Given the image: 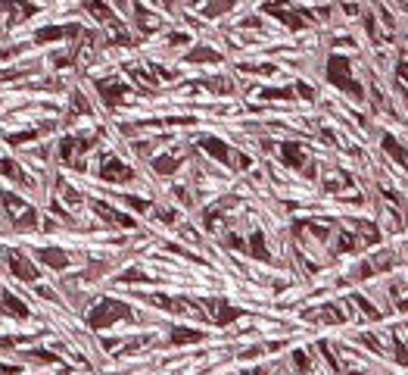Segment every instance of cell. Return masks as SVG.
I'll return each mask as SVG.
<instances>
[{
    "label": "cell",
    "mask_w": 408,
    "mask_h": 375,
    "mask_svg": "<svg viewBox=\"0 0 408 375\" xmlns=\"http://www.w3.org/2000/svg\"><path fill=\"white\" fill-rule=\"evenodd\" d=\"M328 79H331V85L343 88L346 94L361 97V85L352 79V63L346 57H331V63H328Z\"/></svg>",
    "instance_id": "obj_1"
},
{
    "label": "cell",
    "mask_w": 408,
    "mask_h": 375,
    "mask_svg": "<svg viewBox=\"0 0 408 375\" xmlns=\"http://www.w3.org/2000/svg\"><path fill=\"white\" fill-rule=\"evenodd\" d=\"M118 319H131V307L118 304V300H103V304L88 316V322H91L94 328H109V325L118 322Z\"/></svg>",
    "instance_id": "obj_2"
},
{
    "label": "cell",
    "mask_w": 408,
    "mask_h": 375,
    "mask_svg": "<svg viewBox=\"0 0 408 375\" xmlns=\"http://www.w3.org/2000/svg\"><path fill=\"white\" fill-rule=\"evenodd\" d=\"M199 147L206 150V154L218 157L221 163H231V147H228L225 141H218V138H199Z\"/></svg>",
    "instance_id": "obj_3"
},
{
    "label": "cell",
    "mask_w": 408,
    "mask_h": 375,
    "mask_svg": "<svg viewBox=\"0 0 408 375\" xmlns=\"http://www.w3.org/2000/svg\"><path fill=\"white\" fill-rule=\"evenodd\" d=\"M103 178L106 181H131L134 172L128 166H121L118 160H109V163H103Z\"/></svg>",
    "instance_id": "obj_4"
},
{
    "label": "cell",
    "mask_w": 408,
    "mask_h": 375,
    "mask_svg": "<svg viewBox=\"0 0 408 375\" xmlns=\"http://www.w3.org/2000/svg\"><path fill=\"white\" fill-rule=\"evenodd\" d=\"M280 157L287 160V166H293V169H299L305 163V154H302V147L296 141H283L280 144Z\"/></svg>",
    "instance_id": "obj_5"
},
{
    "label": "cell",
    "mask_w": 408,
    "mask_h": 375,
    "mask_svg": "<svg viewBox=\"0 0 408 375\" xmlns=\"http://www.w3.org/2000/svg\"><path fill=\"white\" fill-rule=\"evenodd\" d=\"M91 147V138H75V141H63V160L69 163V166H78V160H75V154H81V150H88Z\"/></svg>",
    "instance_id": "obj_6"
},
{
    "label": "cell",
    "mask_w": 408,
    "mask_h": 375,
    "mask_svg": "<svg viewBox=\"0 0 408 375\" xmlns=\"http://www.w3.org/2000/svg\"><path fill=\"white\" fill-rule=\"evenodd\" d=\"M10 269L19 275V278H25V282H31V278H37V269L31 266L28 259H22L19 253H10Z\"/></svg>",
    "instance_id": "obj_7"
},
{
    "label": "cell",
    "mask_w": 408,
    "mask_h": 375,
    "mask_svg": "<svg viewBox=\"0 0 408 375\" xmlns=\"http://www.w3.org/2000/svg\"><path fill=\"white\" fill-rule=\"evenodd\" d=\"M128 91H131V88L118 85V82H112V85H106V82H103V85H100V97H103V100H106L109 106H115V103H118L121 97H128Z\"/></svg>",
    "instance_id": "obj_8"
},
{
    "label": "cell",
    "mask_w": 408,
    "mask_h": 375,
    "mask_svg": "<svg viewBox=\"0 0 408 375\" xmlns=\"http://www.w3.org/2000/svg\"><path fill=\"white\" fill-rule=\"evenodd\" d=\"M383 150L396 157V163H399V166H405V169H408V150H405L396 138H390V135H386V138H383Z\"/></svg>",
    "instance_id": "obj_9"
},
{
    "label": "cell",
    "mask_w": 408,
    "mask_h": 375,
    "mask_svg": "<svg viewBox=\"0 0 408 375\" xmlns=\"http://www.w3.org/2000/svg\"><path fill=\"white\" fill-rule=\"evenodd\" d=\"M4 310H7L10 316H16V319H25V316H28V307L22 304V300H16L13 294H4Z\"/></svg>",
    "instance_id": "obj_10"
},
{
    "label": "cell",
    "mask_w": 408,
    "mask_h": 375,
    "mask_svg": "<svg viewBox=\"0 0 408 375\" xmlns=\"http://www.w3.org/2000/svg\"><path fill=\"white\" fill-rule=\"evenodd\" d=\"M37 259H44L47 266H53V269H63L66 262H69L63 250H37Z\"/></svg>",
    "instance_id": "obj_11"
},
{
    "label": "cell",
    "mask_w": 408,
    "mask_h": 375,
    "mask_svg": "<svg viewBox=\"0 0 408 375\" xmlns=\"http://www.w3.org/2000/svg\"><path fill=\"white\" fill-rule=\"evenodd\" d=\"M202 338V331H193V328H175L172 331V341L175 344H196Z\"/></svg>",
    "instance_id": "obj_12"
},
{
    "label": "cell",
    "mask_w": 408,
    "mask_h": 375,
    "mask_svg": "<svg viewBox=\"0 0 408 375\" xmlns=\"http://www.w3.org/2000/svg\"><path fill=\"white\" fill-rule=\"evenodd\" d=\"M97 213L103 216V219H109V222H115V225H134L131 222V216H118L112 207H103V203H97Z\"/></svg>",
    "instance_id": "obj_13"
},
{
    "label": "cell",
    "mask_w": 408,
    "mask_h": 375,
    "mask_svg": "<svg viewBox=\"0 0 408 375\" xmlns=\"http://www.w3.org/2000/svg\"><path fill=\"white\" fill-rule=\"evenodd\" d=\"M187 60H190V63H202V60H206V63H218V53H215V50H206V47H196Z\"/></svg>",
    "instance_id": "obj_14"
},
{
    "label": "cell",
    "mask_w": 408,
    "mask_h": 375,
    "mask_svg": "<svg viewBox=\"0 0 408 375\" xmlns=\"http://www.w3.org/2000/svg\"><path fill=\"white\" fill-rule=\"evenodd\" d=\"M271 10V16H277V19H283L287 25H293V28H299L302 25V19H296V16H290V10H280V7H268Z\"/></svg>",
    "instance_id": "obj_15"
},
{
    "label": "cell",
    "mask_w": 408,
    "mask_h": 375,
    "mask_svg": "<svg viewBox=\"0 0 408 375\" xmlns=\"http://www.w3.org/2000/svg\"><path fill=\"white\" fill-rule=\"evenodd\" d=\"M153 169H156V172H166V175H169V172H175V169H178V163H175L172 157H159V160H153Z\"/></svg>",
    "instance_id": "obj_16"
},
{
    "label": "cell",
    "mask_w": 408,
    "mask_h": 375,
    "mask_svg": "<svg viewBox=\"0 0 408 375\" xmlns=\"http://www.w3.org/2000/svg\"><path fill=\"white\" fill-rule=\"evenodd\" d=\"M250 250H253L259 259H268V250H265V241H262V235H253V241H250Z\"/></svg>",
    "instance_id": "obj_17"
},
{
    "label": "cell",
    "mask_w": 408,
    "mask_h": 375,
    "mask_svg": "<svg viewBox=\"0 0 408 375\" xmlns=\"http://www.w3.org/2000/svg\"><path fill=\"white\" fill-rule=\"evenodd\" d=\"M355 304H358V307L364 310V316H380V313H377V310H374V307L368 304V300H361V297H355Z\"/></svg>",
    "instance_id": "obj_18"
},
{
    "label": "cell",
    "mask_w": 408,
    "mask_h": 375,
    "mask_svg": "<svg viewBox=\"0 0 408 375\" xmlns=\"http://www.w3.org/2000/svg\"><path fill=\"white\" fill-rule=\"evenodd\" d=\"M296 366H299V369H309V357H305V353H302V350H299V353H296Z\"/></svg>",
    "instance_id": "obj_19"
},
{
    "label": "cell",
    "mask_w": 408,
    "mask_h": 375,
    "mask_svg": "<svg viewBox=\"0 0 408 375\" xmlns=\"http://www.w3.org/2000/svg\"><path fill=\"white\" fill-rule=\"evenodd\" d=\"M399 75H402V79H408V66H399Z\"/></svg>",
    "instance_id": "obj_20"
},
{
    "label": "cell",
    "mask_w": 408,
    "mask_h": 375,
    "mask_svg": "<svg viewBox=\"0 0 408 375\" xmlns=\"http://www.w3.org/2000/svg\"><path fill=\"white\" fill-rule=\"evenodd\" d=\"M243 375H259V369H256V372H253V369H250V372H243Z\"/></svg>",
    "instance_id": "obj_21"
},
{
    "label": "cell",
    "mask_w": 408,
    "mask_h": 375,
    "mask_svg": "<svg viewBox=\"0 0 408 375\" xmlns=\"http://www.w3.org/2000/svg\"><path fill=\"white\" fill-rule=\"evenodd\" d=\"M352 375H361V372H352Z\"/></svg>",
    "instance_id": "obj_22"
}]
</instances>
